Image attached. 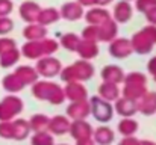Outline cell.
I'll return each mask as SVG.
<instances>
[{"mask_svg":"<svg viewBox=\"0 0 156 145\" xmlns=\"http://www.w3.org/2000/svg\"><path fill=\"white\" fill-rule=\"evenodd\" d=\"M124 2H129V0H124Z\"/></svg>","mask_w":156,"mask_h":145,"instance_id":"7dc6e473","label":"cell"},{"mask_svg":"<svg viewBox=\"0 0 156 145\" xmlns=\"http://www.w3.org/2000/svg\"><path fill=\"white\" fill-rule=\"evenodd\" d=\"M109 53L115 59H124L133 53V48L130 44V40L126 38H115L109 43Z\"/></svg>","mask_w":156,"mask_h":145,"instance_id":"ba28073f","label":"cell"},{"mask_svg":"<svg viewBox=\"0 0 156 145\" xmlns=\"http://www.w3.org/2000/svg\"><path fill=\"white\" fill-rule=\"evenodd\" d=\"M132 15H133V9H132L130 3L121 0V2L115 3L111 17H112V20L118 24V23H127V21L132 18Z\"/></svg>","mask_w":156,"mask_h":145,"instance_id":"8fae6325","label":"cell"},{"mask_svg":"<svg viewBox=\"0 0 156 145\" xmlns=\"http://www.w3.org/2000/svg\"><path fill=\"white\" fill-rule=\"evenodd\" d=\"M14 9L12 0H0V17H8Z\"/></svg>","mask_w":156,"mask_h":145,"instance_id":"8d00e7d4","label":"cell"},{"mask_svg":"<svg viewBox=\"0 0 156 145\" xmlns=\"http://www.w3.org/2000/svg\"><path fill=\"white\" fill-rule=\"evenodd\" d=\"M85 20L88 24H93V26H100L102 23L108 21L111 17L109 11H106L103 6H94V8H90L85 14Z\"/></svg>","mask_w":156,"mask_h":145,"instance_id":"7c38bea8","label":"cell"},{"mask_svg":"<svg viewBox=\"0 0 156 145\" xmlns=\"http://www.w3.org/2000/svg\"><path fill=\"white\" fill-rule=\"evenodd\" d=\"M41 44H43V53H44V56H52L53 53H56L58 48H59L58 41H55V40H52V38H46V40H43Z\"/></svg>","mask_w":156,"mask_h":145,"instance_id":"f1b7e54d","label":"cell"},{"mask_svg":"<svg viewBox=\"0 0 156 145\" xmlns=\"http://www.w3.org/2000/svg\"><path fill=\"white\" fill-rule=\"evenodd\" d=\"M50 129L53 132H56V133H62V132H65L68 129V123H67L65 118L56 116V118H53L52 123H50Z\"/></svg>","mask_w":156,"mask_h":145,"instance_id":"f546056e","label":"cell"},{"mask_svg":"<svg viewBox=\"0 0 156 145\" xmlns=\"http://www.w3.org/2000/svg\"><path fill=\"white\" fill-rule=\"evenodd\" d=\"M20 53H21L24 57H27V59H37V60L44 56L41 41H27L26 44H23Z\"/></svg>","mask_w":156,"mask_h":145,"instance_id":"d6986e66","label":"cell"},{"mask_svg":"<svg viewBox=\"0 0 156 145\" xmlns=\"http://www.w3.org/2000/svg\"><path fill=\"white\" fill-rule=\"evenodd\" d=\"M32 94L38 100H47L53 104H61L65 100L64 89L59 85L47 80H37L32 85Z\"/></svg>","mask_w":156,"mask_h":145,"instance_id":"7a4b0ae2","label":"cell"},{"mask_svg":"<svg viewBox=\"0 0 156 145\" xmlns=\"http://www.w3.org/2000/svg\"><path fill=\"white\" fill-rule=\"evenodd\" d=\"M23 109V101L15 95H8L0 101V121H8L20 113Z\"/></svg>","mask_w":156,"mask_h":145,"instance_id":"8992f818","label":"cell"},{"mask_svg":"<svg viewBox=\"0 0 156 145\" xmlns=\"http://www.w3.org/2000/svg\"><path fill=\"white\" fill-rule=\"evenodd\" d=\"M0 136L2 138H12L14 136L12 123H8V121H2L0 123Z\"/></svg>","mask_w":156,"mask_h":145,"instance_id":"d590c367","label":"cell"},{"mask_svg":"<svg viewBox=\"0 0 156 145\" xmlns=\"http://www.w3.org/2000/svg\"><path fill=\"white\" fill-rule=\"evenodd\" d=\"M115 107H117V112L121 113V115H132V113L136 112L138 103H136L135 100H130V98L123 97V98H118V100H117Z\"/></svg>","mask_w":156,"mask_h":145,"instance_id":"d4e9b609","label":"cell"},{"mask_svg":"<svg viewBox=\"0 0 156 145\" xmlns=\"http://www.w3.org/2000/svg\"><path fill=\"white\" fill-rule=\"evenodd\" d=\"M135 129H136V124H135V121H130V119H124L120 124V130L124 135H129V133L135 132Z\"/></svg>","mask_w":156,"mask_h":145,"instance_id":"74e56055","label":"cell"},{"mask_svg":"<svg viewBox=\"0 0 156 145\" xmlns=\"http://www.w3.org/2000/svg\"><path fill=\"white\" fill-rule=\"evenodd\" d=\"M20 56H21V53H20V50L17 47L9 50V51H6V53H3V54H0V67L2 68L14 67L20 60Z\"/></svg>","mask_w":156,"mask_h":145,"instance_id":"484cf974","label":"cell"},{"mask_svg":"<svg viewBox=\"0 0 156 145\" xmlns=\"http://www.w3.org/2000/svg\"><path fill=\"white\" fill-rule=\"evenodd\" d=\"M90 109H91L90 107V103L87 100H82V101H73V104L68 106L67 112L73 118H82V116H87L88 115Z\"/></svg>","mask_w":156,"mask_h":145,"instance_id":"cb8c5ba5","label":"cell"},{"mask_svg":"<svg viewBox=\"0 0 156 145\" xmlns=\"http://www.w3.org/2000/svg\"><path fill=\"white\" fill-rule=\"evenodd\" d=\"M146 145H152V144H146Z\"/></svg>","mask_w":156,"mask_h":145,"instance_id":"bcb514c9","label":"cell"},{"mask_svg":"<svg viewBox=\"0 0 156 145\" xmlns=\"http://www.w3.org/2000/svg\"><path fill=\"white\" fill-rule=\"evenodd\" d=\"M115 38H118V24L109 18L108 21L99 26V41L102 43H111Z\"/></svg>","mask_w":156,"mask_h":145,"instance_id":"9a60e30c","label":"cell"},{"mask_svg":"<svg viewBox=\"0 0 156 145\" xmlns=\"http://www.w3.org/2000/svg\"><path fill=\"white\" fill-rule=\"evenodd\" d=\"M130 44L133 51H136L138 54H147L152 51L153 46L156 44V26H146L143 27L141 30H138L132 40H130Z\"/></svg>","mask_w":156,"mask_h":145,"instance_id":"277c9868","label":"cell"},{"mask_svg":"<svg viewBox=\"0 0 156 145\" xmlns=\"http://www.w3.org/2000/svg\"><path fill=\"white\" fill-rule=\"evenodd\" d=\"M147 70H149V73L153 76V79H155V82H156V56L149 60V64H147Z\"/></svg>","mask_w":156,"mask_h":145,"instance_id":"7bdbcfd3","label":"cell"},{"mask_svg":"<svg viewBox=\"0 0 156 145\" xmlns=\"http://www.w3.org/2000/svg\"><path fill=\"white\" fill-rule=\"evenodd\" d=\"M71 130H73L74 136H88L90 135V126L85 124V123H80V121L74 123Z\"/></svg>","mask_w":156,"mask_h":145,"instance_id":"1f68e13d","label":"cell"},{"mask_svg":"<svg viewBox=\"0 0 156 145\" xmlns=\"http://www.w3.org/2000/svg\"><path fill=\"white\" fill-rule=\"evenodd\" d=\"M114 0H100L99 2V6H106V5H109V3H112Z\"/></svg>","mask_w":156,"mask_h":145,"instance_id":"f6af8a7d","label":"cell"},{"mask_svg":"<svg viewBox=\"0 0 156 145\" xmlns=\"http://www.w3.org/2000/svg\"><path fill=\"white\" fill-rule=\"evenodd\" d=\"M100 76H102V80H103V82L115 83V85L123 83V80H124V77H126L123 68L118 67V65H106V67H103Z\"/></svg>","mask_w":156,"mask_h":145,"instance_id":"4fadbf2b","label":"cell"},{"mask_svg":"<svg viewBox=\"0 0 156 145\" xmlns=\"http://www.w3.org/2000/svg\"><path fill=\"white\" fill-rule=\"evenodd\" d=\"M14 29V21L9 17H0V35H8Z\"/></svg>","mask_w":156,"mask_h":145,"instance_id":"836d02e7","label":"cell"},{"mask_svg":"<svg viewBox=\"0 0 156 145\" xmlns=\"http://www.w3.org/2000/svg\"><path fill=\"white\" fill-rule=\"evenodd\" d=\"M144 15H146L147 21H149L152 26H156V6L153 8V9H150L149 12H146Z\"/></svg>","mask_w":156,"mask_h":145,"instance_id":"b9f144b4","label":"cell"},{"mask_svg":"<svg viewBox=\"0 0 156 145\" xmlns=\"http://www.w3.org/2000/svg\"><path fill=\"white\" fill-rule=\"evenodd\" d=\"M64 94H65V98L71 101H82V100H87L88 91L82 85V82H70L64 88Z\"/></svg>","mask_w":156,"mask_h":145,"instance_id":"5bb4252c","label":"cell"},{"mask_svg":"<svg viewBox=\"0 0 156 145\" xmlns=\"http://www.w3.org/2000/svg\"><path fill=\"white\" fill-rule=\"evenodd\" d=\"M99 95L106 101H112V100H118L120 95V89L115 83H109V82H103L99 86Z\"/></svg>","mask_w":156,"mask_h":145,"instance_id":"7402d4cb","label":"cell"},{"mask_svg":"<svg viewBox=\"0 0 156 145\" xmlns=\"http://www.w3.org/2000/svg\"><path fill=\"white\" fill-rule=\"evenodd\" d=\"M23 36L27 41H43L47 38V27L34 23V24H27L23 29Z\"/></svg>","mask_w":156,"mask_h":145,"instance_id":"2e32d148","label":"cell"},{"mask_svg":"<svg viewBox=\"0 0 156 145\" xmlns=\"http://www.w3.org/2000/svg\"><path fill=\"white\" fill-rule=\"evenodd\" d=\"M40 12H41V6L35 2H23L18 8V14H20V18L23 21H26L27 24H34V23H38V17H40Z\"/></svg>","mask_w":156,"mask_h":145,"instance_id":"52a82bcc","label":"cell"},{"mask_svg":"<svg viewBox=\"0 0 156 145\" xmlns=\"http://www.w3.org/2000/svg\"><path fill=\"white\" fill-rule=\"evenodd\" d=\"M44 124H47V118H46V116H43V115H35V116L32 118V127L40 129V127L44 126Z\"/></svg>","mask_w":156,"mask_h":145,"instance_id":"ab89813d","label":"cell"},{"mask_svg":"<svg viewBox=\"0 0 156 145\" xmlns=\"http://www.w3.org/2000/svg\"><path fill=\"white\" fill-rule=\"evenodd\" d=\"M85 41H93V43H99V26H93L88 24L83 30H82V38Z\"/></svg>","mask_w":156,"mask_h":145,"instance_id":"83f0119b","label":"cell"},{"mask_svg":"<svg viewBox=\"0 0 156 145\" xmlns=\"http://www.w3.org/2000/svg\"><path fill=\"white\" fill-rule=\"evenodd\" d=\"M124 83V88H123V95L126 98H130V100H140L141 97H144V94L147 92V77L143 74V73H138V71H133L130 74H127L123 80Z\"/></svg>","mask_w":156,"mask_h":145,"instance_id":"3957f363","label":"cell"},{"mask_svg":"<svg viewBox=\"0 0 156 145\" xmlns=\"http://www.w3.org/2000/svg\"><path fill=\"white\" fill-rule=\"evenodd\" d=\"M52 142V139L49 138V136H46V135H37L35 138H34V144L35 145H49Z\"/></svg>","mask_w":156,"mask_h":145,"instance_id":"60d3db41","label":"cell"},{"mask_svg":"<svg viewBox=\"0 0 156 145\" xmlns=\"http://www.w3.org/2000/svg\"><path fill=\"white\" fill-rule=\"evenodd\" d=\"M138 109L147 115L156 112V94L155 92H146L144 97L140 98V103H138Z\"/></svg>","mask_w":156,"mask_h":145,"instance_id":"603a6c76","label":"cell"},{"mask_svg":"<svg viewBox=\"0 0 156 145\" xmlns=\"http://www.w3.org/2000/svg\"><path fill=\"white\" fill-rule=\"evenodd\" d=\"M135 6L140 12H149L156 6V0H135Z\"/></svg>","mask_w":156,"mask_h":145,"instance_id":"d6a6232c","label":"cell"},{"mask_svg":"<svg viewBox=\"0 0 156 145\" xmlns=\"http://www.w3.org/2000/svg\"><path fill=\"white\" fill-rule=\"evenodd\" d=\"M59 18H61V14L56 8H41V12L38 17V24L47 27L49 24L56 23Z\"/></svg>","mask_w":156,"mask_h":145,"instance_id":"44dd1931","label":"cell"},{"mask_svg":"<svg viewBox=\"0 0 156 145\" xmlns=\"http://www.w3.org/2000/svg\"><path fill=\"white\" fill-rule=\"evenodd\" d=\"M99 2L100 0H77V3L83 8V6H87V8H94V6H99Z\"/></svg>","mask_w":156,"mask_h":145,"instance_id":"ee69618b","label":"cell"},{"mask_svg":"<svg viewBox=\"0 0 156 145\" xmlns=\"http://www.w3.org/2000/svg\"><path fill=\"white\" fill-rule=\"evenodd\" d=\"M90 107L93 109L94 116L97 119H100V121H106V119H109L112 116V107H111V104L106 100L100 98V97H93Z\"/></svg>","mask_w":156,"mask_h":145,"instance_id":"9c48e42d","label":"cell"},{"mask_svg":"<svg viewBox=\"0 0 156 145\" xmlns=\"http://www.w3.org/2000/svg\"><path fill=\"white\" fill-rule=\"evenodd\" d=\"M35 70H37L38 76L46 77V79H52V77H56L58 74H61L62 64L59 59H56L53 56H43L37 60Z\"/></svg>","mask_w":156,"mask_h":145,"instance_id":"5b68a950","label":"cell"},{"mask_svg":"<svg viewBox=\"0 0 156 145\" xmlns=\"http://www.w3.org/2000/svg\"><path fill=\"white\" fill-rule=\"evenodd\" d=\"M12 130H14V138H24L27 133V124L23 119H17L12 123Z\"/></svg>","mask_w":156,"mask_h":145,"instance_id":"4dcf8cb0","label":"cell"},{"mask_svg":"<svg viewBox=\"0 0 156 145\" xmlns=\"http://www.w3.org/2000/svg\"><path fill=\"white\" fill-rule=\"evenodd\" d=\"M61 80L65 82V83H70V82H85V80H90L93 76H94V67L90 60H76L74 64L62 68L61 71Z\"/></svg>","mask_w":156,"mask_h":145,"instance_id":"6da1fadb","label":"cell"},{"mask_svg":"<svg viewBox=\"0 0 156 145\" xmlns=\"http://www.w3.org/2000/svg\"><path fill=\"white\" fill-rule=\"evenodd\" d=\"M2 86H3L5 91H8V92H11V94H15V92H20L21 89H24L26 85H24L14 73H11V74H8V76L3 77Z\"/></svg>","mask_w":156,"mask_h":145,"instance_id":"ffe728a7","label":"cell"},{"mask_svg":"<svg viewBox=\"0 0 156 145\" xmlns=\"http://www.w3.org/2000/svg\"><path fill=\"white\" fill-rule=\"evenodd\" d=\"M76 53L79 54L80 59H83V60H91V59H94V57L99 54V46H97V43L80 40L79 46L76 48Z\"/></svg>","mask_w":156,"mask_h":145,"instance_id":"e0dca14e","label":"cell"},{"mask_svg":"<svg viewBox=\"0 0 156 145\" xmlns=\"http://www.w3.org/2000/svg\"><path fill=\"white\" fill-rule=\"evenodd\" d=\"M97 139H99V142H109L111 139H112V133H111V130L109 129H99L97 130Z\"/></svg>","mask_w":156,"mask_h":145,"instance_id":"f35d334b","label":"cell"},{"mask_svg":"<svg viewBox=\"0 0 156 145\" xmlns=\"http://www.w3.org/2000/svg\"><path fill=\"white\" fill-rule=\"evenodd\" d=\"M59 14H61V18L67 21H76V20H80L85 12H83V8L77 2H68L61 6Z\"/></svg>","mask_w":156,"mask_h":145,"instance_id":"30bf717a","label":"cell"},{"mask_svg":"<svg viewBox=\"0 0 156 145\" xmlns=\"http://www.w3.org/2000/svg\"><path fill=\"white\" fill-rule=\"evenodd\" d=\"M14 74L24 83V85H34L37 80H38V73L34 67H29V65H20L15 68Z\"/></svg>","mask_w":156,"mask_h":145,"instance_id":"ac0fdd59","label":"cell"},{"mask_svg":"<svg viewBox=\"0 0 156 145\" xmlns=\"http://www.w3.org/2000/svg\"><path fill=\"white\" fill-rule=\"evenodd\" d=\"M79 43H80V36L76 35V33H73V32L64 33L61 36V46L65 48V50H68V51H76Z\"/></svg>","mask_w":156,"mask_h":145,"instance_id":"4316f807","label":"cell"},{"mask_svg":"<svg viewBox=\"0 0 156 145\" xmlns=\"http://www.w3.org/2000/svg\"><path fill=\"white\" fill-rule=\"evenodd\" d=\"M15 47H17L15 40L6 38V36H2L0 38V54H3V53H6V51H9V50H12V48H15Z\"/></svg>","mask_w":156,"mask_h":145,"instance_id":"e575fe53","label":"cell"}]
</instances>
